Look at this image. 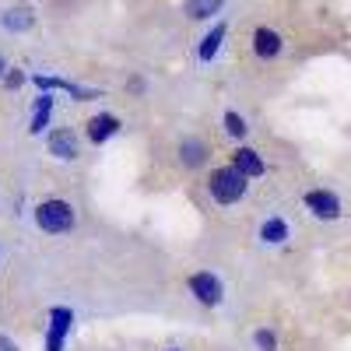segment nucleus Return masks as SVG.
I'll list each match as a JSON object with an SVG mask.
<instances>
[{"label": "nucleus", "mask_w": 351, "mask_h": 351, "mask_svg": "<svg viewBox=\"0 0 351 351\" xmlns=\"http://www.w3.org/2000/svg\"><path fill=\"white\" fill-rule=\"evenodd\" d=\"M246 176L236 169V165H221V169H215L211 172V180H208V190H211V197L218 200V204H236V200H243L246 197Z\"/></svg>", "instance_id": "f257e3e1"}, {"label": "nucleus", "mask_w": 351, "mask_h": 351, "mask_svg": "<svg viewBox=\"0 0 351 351\" xmlns=\"http://www.w3.org/2000/svg\"><path fill=\"white\" fill-rule=\"evenodd\" d=\"M306 208H309L316 218H327V221L341 218V200H337L330 190H309V193H306Z\"/></svg>", "instance_id": "7ed1b4c3"}, {"label": "nucleus", "mask_w": 351, "mask_h": 351, "mask_svg": "<svg viewBox=\"0 0 351 351\" xmlns=\"http://www.w3.org/2000/svg\"><path fill=\"white\" fill-rule=\"evenodd\" d=\"M204 155H208V144H204V141L186 137V141L180 144V158H183L186 165H200V162H204Z\"/></svg>", "instance_id": "9d476101"}, {"label": "nucleus", "mask_w": 351, "mask_h": 351, "mask_svg": "<svg viewBox=\"0 0 351 351\" xmlns=\"http://www.w3.org/2000/svg\"><path fill=\"white\" fill-rule=\"evenodd\" d=\"M253 49H256V56L271 60V56L281 53V36L274 32V28H256L253 32Z\"/></svg>", "instance_id": "423d86ee"}, {"label": "nucleus", "mask_w": 351, "mask_h": 351, "mask_svg": "<svg viewBox=\"0 0 351 351\" xmlns=\"http://www.w3.org/2000/svg\"><path fill=\"white\" fill-rule=\"evenodd\" d=\"M36 225L43 228V232H71L74 225H77V215H74V208L67 200H43L39 208H36Z\"/></svg>", "instance_id": "f03ea898"}, {"label": "nucleus", "mask_w": 351, "mask_h": 351, "mask_svg": "<svg viewBox=\"0 0 351 351\" xmlns=\"http://www.w3.org/2000/svg\"><path fill=\"white\" fill-rule=\"evenodd\" d=\"M0 71H4V56H0Z\"/></svg>", "instance_id": "a211bd4d"}, {"label": "nucleus", "mask_w": 351, "mask_h": 351, "mask_svg": "<svg viewBox=\"0 0 351 351\" xmlns=\"http://www.w3.org/2000/svg\"><path fill=\"white\" fill-rule=\"evenodd\" d=\"M49 155L56 158H74L77 155V137L71 130H53L49 134Z\"/></svg>", "instance_id": "6e6552de"}, {"label": "nucleus", "mask_w": 351, "mask_h": 351, "mask_svg": "<svg viewBox=\"0 0 351 351\" xmlns=\"http://www.w3.org/2000/svg\"><path fill=\"white\" fill-rule=\"evenodd\" d=\"M186 285H190V291H193L204 306H218V302H221V281H218V278H211V274H193Z\"/></svg>", "instance_id": "20e7f679"}, {"label": "nucleus", "mask_w": 351, "mask_h": 351, "mask_svg": "<svg viewBox=\"0 0 351 351\" xmlns=\"http://www.w3.org/2000/svg\"><path fill=\"white\" fill-rule=\"evenodd\" d=\"M221 39H225V25L218 21L208 36H204V43H200V60H211V56L218 53V46H221Z\"/></svg>", "instance_id": "f8f14e48"}, {"label": "nucleus", "mask_w": 351, "mask_h": 351, "mask_svg": "<svg viewBox=\"0 0 351 351\" xmlns=\"http://www.w3.org/2000/svg\"><path fill=\"white\" fill-rule=\"evenodd\" d=\"M256 348H260V351H274V334L256 330Z\"/></svg>", "instance_id": "dca6fc26"}, {"label": "nucleus", "mask_w": 351, "mask_h": 351, "mask_svg": "<svg viewBox=\"0 0 351 351\" xmlns=\"http://www.w3.org/2000/svg\"><path fill=\"white\" fill-rule=\"evenodd\" d=\"M0 351H18V344L11 337H0Z\"/></svg>", "instance_id": "f3484780"}, {"label": "nucleus", "mask_w": 351, "mask_h": 351, "mask_svg": "<svg viewBox=\"0 0 351 351\" xmlns=\"http://www.w3.org/2000/svg\"><path fill=\"white\" fill-rule=\"evenodd\" d=\"M116 130H120V120H116V116H95V120L88 123V137H92L95 144H102V141L112 137Z\"/></svg>", "instance_id": "1a4fd4ad"}, {"label": "nucleus", "mask_w": 351, "mask_h": 351, "mask_svg": "<svg viewBox=\"0 0 351 351\" xmlns=\"http://www.w3.org/2000/svg\"><path fill=\"white\" fill-rule=\"evenodd\" d=\"M172 351H180V348H172Z\"/></svg>", "instance_id": "6ab92c4d"}, {"label": "nucleus", "mask_w": 351, "mask_h": 351, "mask_svg": "<svg viewBox=\"0 0 351 351\" xmlns=\"http://www.w3.org/2000/svg\"><path fill=\"white\" fill-rule=\"evenodd\" d=\"M232 165H236L246 180H253V176H263V169H267V165H263V158H260L253 148H239L236 155H232Z\"/></svg>", "instance_id": "0eeeda50"}, {"label": "nucleus", "mask_w": 351, "mask_h": 351, "mask_svg": "<svg viewBox=\"0 0 351 351\" xmlns=\"http://www.w3.org/2000/svg\"><path fill=\"white\" fill-rule=\"evenodd\" d=\"M263 239H267V243H285L288 239V225L281 218H271L267 225H263Z\"/></svg>", "instance_id": "4468645a"}, {"label": "nucleus", "mask_w": 351, "mask_h": 351, "mask_svg": "<svg viewBox=\"0 0 351 351\" xmlns=\"http://www.w3.org/2000/svg\"><path fill=\"white\" fill-rule=\"evenodd\" d=\"M221 11V0H186V14L193 21H204V18H211Z\"/></svg>", "instance_id": "9b49d317"}, {"label": "nucleus", "mask_w": 351, "mask_h": 351, "mask_svg": "<svg viewBox=\"0 0 351 351\" xmlns=\"http://www.w3.org/2000/svg\"><path fill=\"white\" fill-rule=\"evenodd\" d=\"M225 130L232 134V137H243L246 134V120L239 112H225Z\"/></svg>", "instance_id": "2eb2a0df"}, {"label": "nucleus", "mask_w": 351, "mask_h": 351, "mask_svg": "<svg viewBox=\"0 0 351 351\" xmlns=\"http://www.w3.org/2000/svg\"><path fill=\"white\" fill-rule=\"evenodd\" d=\"M4 25L11 28V32H25L28 25H32V14H28V8H18V11H8L4 14Z\"/></svg>", "instance_id": "ddd939ff"}, {"label": "nucleus", "mask_w": 351, "mask_h": 351, "mask_svg": "<svg viewBox=\"0 0 351 351\" xmlns=\"http://www.w3.org/2000/svg\"><path fill=\"white\" fill-rule=\"evenodd\" d=\"M71 324H74L71 309H53V316H49V341H46V351H64V337H67Z\"/></svg>", "instance_id": "39448f33"}]
</instances>
